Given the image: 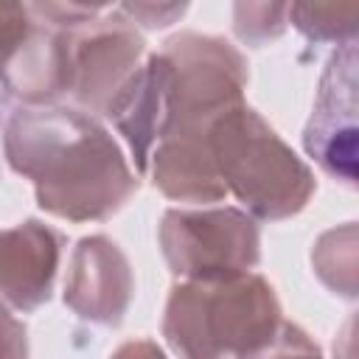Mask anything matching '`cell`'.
<instances>
[{
	"instance_id": "cell-1",
	"label": "cell",
	"mask_w": 359,
	"mask_h": 359,
	"mask_svg": "<svg viewBox=\"0 0 359 359\" xmlns=\"http://www.w3.org/2000/svg\"><path fill=\"white\" fill-rule=\"evenodd\" d=\"M6 118H8V84L0 73V137H3V129H6Z\"/></svg>"
}]
</instances>
